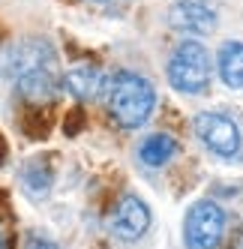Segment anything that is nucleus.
I'll return each instance as SVG.
<instances>
[{"label": "nucleus", "instance_id": "39448f33", "mask_svg": "<svg viewBox=\"0 0 243 249\" xmlns=\"http://www.w3.org/2000/svg\"><path fill=\"white\" fill-rule=\"evenodd\" d=\"M147 228H150V207L144 204V198H138L132 192L120 195V201L114 204L111 216H108V231L117 240L132 243V240L141 237Z\"/></svg>", "mask_w": 243, "mask_h": 249}, {"label": "nucleus", "instance_id": "9d476101", "mask_svg": "<svg viewBox=\"0 0 243 249\" xmlns=\"http://www.w3.org/2000/svg\"><path fill=\"white\" fill-rule=\"evenodd\" d=\"M177 156V141L165 132H153L138 144V159L150 168H162Z\"/></svg>", "mask_w": 243, "mask_h": 249}, {"label": "nucleus", "instance_id": "1a4fd4ad", "mask_svg": "<svg viewBox=\"0 0 243 249\" xmlns=\"http://www.w3.org/2000/svg\"><path fill=\"white\" fill-rule=\"evenodd\" d=\"M60 87L78 102H90L96 96H102L105 90V72L93 63H81V66H72L69 72L60 75Z\"/></svg>", "mask_w": 243, "mask_h": 249}, {"label": "nucleus", "instance_id": "4468645a", "mask_svg": "<svg viewBox=\"0 0 243 249\" xmlns=\"http://www.w3.org/2000/svg\"><path fill=\"white\" fill-rule=\"evenodd\" d=\"M0 249H9V234H6L3 222H0Z\"/></svg>", "mask_w": 243, "mask_h": 249}, {"label": "nucleus", "instance_id": "6e6552de", "mask_svg": "<svg viewBox=\"0 0 243 249\" xmlns=\"http://www.w3.org/2000/svg\"><path fill=\"white\" fill-rule=\"evenodd\" d=\"M36 66H57L54 48L45 39H21L18 45H12V51L6 54V72L12 78L18 72H27V69H36Z\"/></svg>", "mask_w": 243, "mask_h": 249}, {"label": "nucleus", "instance_id": "f03ea898", "mask_svg": "<svg viewBox=\"0 0 243 249\" xmlns=\"http://www.w3.org/2000/svg\"><path fill=\"white\" fill-rule=\"evenodd\" d=\"M210 81V54L198 39H183L168 60V84L177 93H201Z\"/></svg>", "mask_w": 243, "mask_h": 249}, {"label": "nucleus", "instance_id": "f8f14e48", "mask_svg": "<svg viewBox=\"0 0 243 249\" xmlns=\"http://www.w3.org/2000/svg\"><path fill=\"white\" fill-rule=\"evenodd\" d=\"M21 180L33 195H45L48 186H51V171H48V165L42 159H30L24 165V171H21Z\"/></svg>", "mask_w": 243, "mask_h": 249}, {"label": "nucleus", "instance_id": "9b49d317", "mask_svg": "<svg viewBox=\"0 0 243 249\" xmlns=\"http://www.w3.org/2000/svg\"><path fill=\"white\" fill-rule=\"evenodd\" d=\"M219 75L225 87H243V42H225L219 48Z\"/></svg>", "mask_w": 243, "mask_h": 249}, {"label": "nucleus", "instance_id": "f257e3e1", "mask_svg": "<svg viewBox=\"0 0 243 249\" xmlns=\"http://www.w3.org/2000/svg\"><path fill=\"white\" fill-rule=\"evenodd\" d=\"M105 105H108V114L117 126L123 129H138L144 126L147 117L156 108V90L153 84L138 75L129 72V69H120L111 78H105Z\"/></svg>", "mask_w": 243, "mask_h": 249}, {"label": "nucleus", "instance_id": "2eb2a0df", "mask_svg": "<svg viewBox=\"0 0 243 249\" xmlns=\"http://www.w3.org/2000/svg\"><path fill=\"white\" fill-rule=\"evenodd\" d=\"M84 3H99V0H84Z\"/></svg>", "mask_w": 243, "mask_h": 249}, {"label": "nucleus", "instance_id": "7ed1b4c3", "mask_svg": "<svg viewBox=\"0 0 243 249\" xmlns=\"http://www.w3.org/2000/svg\"><path fill=\"white\" fill-rule=\"evenodd\" d=\"M222 234H225V210L216 201L201 198L186 210V219H183L186 249H216Z\"/></svg>", "mask_w": 243, "mask_h": 249}, {"label": "nucleus", "instance_id": "20e7f679", "mask_svg": "<svg viewBox=\"0 0 243 249\" xmlns=\"http://www.w3.org/2000/svg\"><path fill=\"white\" fill-rule=\"evenodd\" d=\"M195 135L198 141L216 156H234L240 150V129L231 117L219 111H201L195 117Z\"/></svg>", "mask_w": 243, "mask_h": 249}, {"label": "nucleus", "instance_id": "ddd939ff", "mask_svg": "<svg viewBox=\"0 0 243 249\" xmlns=\"http://www.w3.org/2000/svg\"><path fill=\"white\" fill-rule=\"evenodd\" d=\"M24 249H57V243L48 240V237H42V234H30Z\"/></svg>", "mask_w": 243, "mask_h": 249}, {"label": "nucleus", "instance_id": "423d86ee", "mask_svg": "<svg viewBox=\"0 0 243 249\" xmlns=\"http://www.w3.org/2000/svg\"><path fill=\"white\" fill-rule=\"evenodd\" d=\"M216 9L204 0H174L168 9V24L186 36H207L216 30Z\"/></svg>", "mask_w": 243, "mask_h": 249}, {"label": "nucleus", "instance_id": "0eeeda50", "mask_svg": "<svg viewBox=\"0 0 243 249\" xmlns=\"http://www.w3.org/2000/svg\"><path fill=\"white\" fill-rule=\"evenodd\" d=\"M15 87L18 93L33 102V105H45L57 96L60 90V75H57V66H36V69H27V72L15 75Z\"/></svg>", "mask_w": 243, "mask_h": 249}]
</instances>
